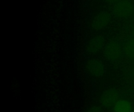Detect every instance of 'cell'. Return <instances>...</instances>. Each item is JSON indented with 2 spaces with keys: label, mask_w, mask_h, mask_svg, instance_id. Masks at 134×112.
I'll use <instances>...</instances> for the list:
<instances>
[{
  "label": "cell",
  "mask_w": 134,
  "mask_h": 112,
  "mask_svg": "<svg viewBox=\"0 0 134 112\" xmlns=\"http://www.w3.org/2000/svg\"><path fill=\"white\" fill-rule=\"evenodd\" d=\"M122 51L123 48L119 42L111 41L106 46L104 54L108 60L115 61L121 58Z\"/></svg>",
  "instance_id": "1"
},
{
  "label": "cell",
  "mask_w": 134,
  "mask_h": 112,
  "mask_svg": "<svg viewBox=\"0 0 134 112\" xmlns=\"http://www.w3.org/2000/svg\"><path fill=\"white\" fill-rule=\"evenodd\" d=\"M87 70L96 77H101L104 73V66L103 63L97 59H90L86 64Z\"/></svg>",
  "instance_id": "2"
},
{
  "label": "cell",
  "mask_w": 134,
  "mask_h": 112,
  "mask_svg": "<svg viewBox=\"0 0 134 112\" xmlns=\"http://www.w3.org/2000/svg\"><path fill=\"white\" fill-rule=\"evenodd\" d=\"M110 16L107 12H102L99 14L93 21V27L97 30H101L106 27L110 21Z\"/></svg>",
  "instance_id": "3"
},
{
  "label": "cell",
  "mask_w": 134,
  "mask_h": 112,
  "mask_svg": "<svg viewBox=\"0 0 134 112\" xmlns=\"http://www.w3.org/2000/svg\"><path fill=\"white\" fill-rule=\"evenodd\" d=\"M116 95L113 91L107 90L105 91L100 98V102L103 106L106 108H110L111 106L114 105L116 104Z\"/></svg>",
  "instance_id": "4"
},
{
  "label": "cell",
  "mask_w": 134,
  "mask_h": 112,
  "mask_svg": "<svg viewBox=\"0 0 134 112\" xmlns=\"http://www.w3.org/2000/svg\"><path fill=\"white\" fill-rule=\"evenodd\" d=\"M103 44H104L103 39L100 37H97L93 38L90 42L87 51L90 53H96V52L99 51L102 48Z\"/></svg>",
  "instance_id": "5"
},
{
  "label": "cell",
  "mask_w": 134,
  "mask_h": 112,
  "mask_svg": "<svg viewBox=\"0 0 134 112\" xmlns=\"http://www.w3.org/2000/svg\"><path fill=\"white\" fill-rule=\"evenodd\" d=\"M115 112H132L130 103L126 100H119L114 106Z\"/></svg>",
  "instance_id": "6"
},
{
  "label": "cell",
  "mask_w": 134,
  "mask_h": 112,
  "mask_svg": "<svg viewBox=\"0 0 134 112\" xmlns=\"http://www.w3.org/2000/svg\"><path fill=\"white\" fill-rule=\"evenodd\" d=\"M124 51L129 58H134V41H130L126 44Z\"/></svg>",
  "instance_id": "7"
},
{
  "label": "cell",
  "mask_w": 134,
  "mask_h": 112,
  "mask_svg": "<svg viewBox=\"0 0 134 112\" xmlns=\"http://www.w3.org/2000/svg\"><path fill=\"white\" fill-rule=\"evenodd\" d=\"M100 111H101L100 108L96 106V107H93V108H91L90 109H89L87 112H100Z\"/></svg>",
  "instance_id": "8"
},
{
  "label": "cell",
  "mask_w": 134,
  "mask_h": 112,
  "mask_svg": "<svg viewBox=\"0 0 134 112\" xmlns=\"http://www.w3.org/2000/svg\"><path fill=\"white\" fill-rule=\"evenodd\" d=\"M132 112H134V111H132Z\"/></svg>",
  "instance_id": "9"
}]
</instances>
